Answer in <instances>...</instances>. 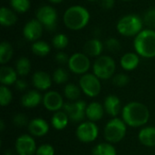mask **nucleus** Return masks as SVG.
I'll list each match as a JSON object with an SVG mask.
<instances>
[{
	"mask_svg": "<svg viewBox=\"0 0 155 155\" xmlns=\"http://www.w3.org/2000/svg\"><path fill=\"white\" fill-rule=\"evenodd\" d=\"M88 1H92L93 2V1H97V0H88Z\"/></svg>",
	"mask_w": 155,
	"mask_h": 155,
	"instance_id": "47",
	"label": "nucleus"
},
{
	"mask_svg": "<svg viewBox=\"0 0 155 155\" xmlns=\"http://www.w3.org/2000/svg\"><path fill=\"white\" fill-rule=\"evenodd\" d=\"M51 3H53V4H59V3H61V2H63L64 0H49Z\"/></svg>",
	"mask_w": 155,
	"mask_h": 155,
	"instance_id": "43",
	"label": "nucleus"
},
{
	"mask_svg": "<svg viewBox=\"0 0 155 155\" xmlns=\"http://www.w3.org/2000/svg\"><path fill=\"white\" fill-rule=\"evenodd\" d=\"M35 155H54V149L51 144H42L37 148Z\"/></svg>",
	"mask_w": 155,
	"mask_h": 155,
	"instance_id": "39",
	"label": "nucleus"
},
{
	"mask_svg": "<svg viewBox=\"0 0 155 155\" xmlns=\"http://www.w3.org/2000/svg\"><path fill=\"white\" fill-rule=\"evenodd\" d=\"M63 20L68 29L78 31L88 25L90 20V13L82 5H73L65 10Z\"/></svg>",
	"mask_w": 155,
	"mask_h": 155,
	"instance_id": "2",
	"label": "nucleus"
},
{
	"mask_svg": "<svg viewBox=\"0 0 155 155\" xmlns=\"http://www.w3.org/2000/svg\"><path fill=\"white\" fill-rule=\"evenodd\" d=\"M134 46L136 54L144 58L155 57V30H143L135 36Z\"/></svg>",
	"mask_w": 155,
	"mask_h": 155,
	"instance_id": "3",
	"label": "nucleus"
},
{
	"mask_svg": "<svg viewBox=\"0 0 155 155\" xmlns=\"http://www.w3.org/2000/svg\"><path fill=\"white\" fill-rule=\"evenodd\" d=\"M139 141L147 147L155 146V127L148 126L143 128L138 134Z\"/></svg>",
	"mask_w": 155,
	"mask_h": 155,
	"instance_id": "22",
	"label": "nucleus"
},
{
	"mask_svg": "<svg viewBox=\"0 0 155 155\" xmlns=\"http://www.w3.org/2000/svg\"><path fill=\"white\" fill-rule=\"evenodd\" d=\"M122 117L126 125L137 128L148 123L150 112L145 104L139 102H131L123 108Z\"/></svg>",
	"mask_w": 155,
	"mask_h": 155,
	"instance_id": "1",
	"label": "nucleus"
},
{
	"mask_svg": "<svg viewBox=\"0 0 155 155\" xmlns=\"http://www.w3.org/2000/svg\"><path fill=\"white\" fill-rule=\"evenodd\" d=\"M36 150L35 141L29 134H23L15 141V151L18 155H34Z\"/></svg>",
	"mask_w": 155,
	"mask_h": 155,
	"instance_id": "12",
	"label": "nucleus"
},
{
	"mask_svg": "<svg viewBox=\"0 0 155 155\" xmlns=\"http://www.w3.org/2000/svg\"><path fill=\"white\" fill-rule=\"evenodd\" d=\"M126 130V124L124 120L114 117L104 127V138L110 143H120L125 137Z\"/></svg>",
	"mask_w": 155,
	"mask_h": 155,
	"instance_id": "5",
	"label": "nucleus"
},
{
	"mask_svg": "<svg viewBox=\"0 0 155 155\" xmlns=\"http://www.w3.org/2000/svg\"><path fill=\"white\" fill-rule=\"evenodd\" d=\"M27 127L31 135L36 137L45 136L49 132V124L42 118H35L31 120Z\"/></svg>",
	"mask_w": 155,
	"mask_h": 155,
	"instance_id": "15",
	"label": "nucleus"
},
{
	"mask_svg": "<svg viewBox=\"0 0 155 155\" xmlns=\"http://www.w3.org/2000/svg\"><path fill=\"white\" fill-rule=\"evenodd\" d=\"M4 155H13V154H12V153H11L10 152H7V153H5Z\"/></svg>",
	"mask_w": 155,
	"mask_h": 155,
	"instance_id": "45",
	"label": "nucleus"
},
{
	"mask_svg": "<svg viewBox=\"0 0 155 155\" xmlns=\"http://www.w3.org/2000/svg\"><path fill=\"white\" fill-rule=\"evenodd\" d=\"M43 102V97L36 90H31L25 93L21 99V104L25 108H35Z\"/></svg>",
	"mask_w": 155,
	"mask_h": 155,
	"instance_id": "18",
	"label": "nucleus"
},
{
	"mask_svg": "<svg viewBox=\"0 0 155 155\" xmlns=\"http://www.w3.org/2000/svg\"><path fill=\"white\" fill-rule=\"evenodd\" d=\"M91 63L87 54L83 53H75L70 56L68 62L69 69L75 74H85L90 69Z\"/></svg>",
	"mask_w": 155,
	"mask_h": 155,
	"instance_id": "11",
	"label": "nucleus"
},
{
	"mask_svg": "<svg viewBox=\"0 0 155 155\" xmlns=\"http://www.w3.org/2000/svg\"><path fill=\"white\" fill-rule=\"evenodd\" d=\"M12 97H13L12 93L7 88V86L1 85V87H0V104H1V106H3V107L7 106L11 103Z\"/></svg>",
	"mask_w": 155,
	"mask_h": 155,
	"instance_id": "34",
	"label": "nucleus"
},
{
	"mask_svg": "<svg viewBox=\"0 0 155 155\" xmlns=\"http://www.w3.org/2000/svg\"><path fill=\"white\" fill-rule=\"evenodd\" d=\"M104 108L105 113L114 118L116 117L123 110L121 105V100L118 96L114 94H110L105 98L104 103Z\"/></svg>",
	"mask_w": 155,
	"mask_h": 155,
	"instance_id": "17",
	"label": "nucleus"
},
{
	"mask_svg": "<svg viewBox=\"0 0 155 155\" xmlns=\"http://www.w3.org/2000/svg\"><path fill=\"white\" fill-rule=\"evenodd\" d=\"M64 96L71 102L78 101L81 96V88L74 84H67L64 89Z\"/></svg>",
	"mask_w": 155,
	"mask_h": 155,
	"instance_id": "28",
	"label": "nucleus"
},
{
	"mask_svg": "<svg viewBox=\"0 0 155 155\" xmlns=\"http://www.w3.org/2000/svg\"><path fill=\"white\" fill-rule=\"evenodd\" d=\"M130 78L125 74H117L113 77V83L118 87H124L128 84Z\"/></svg>",
	"mask_w": 155,
	"mask_h": 155,
	"instance_id": "36",
	"label": "nucleus"
},
{
	"mask_svg": "<svg viewBox=\"0 0 155 155\" xmlns=\"http://www.w3.org/2000/svg\"><path fill=\"white\" fill-rule=\"evenodd\" d=\"M50 45L45 41H35L32 45V52L37 56H45L50 53Z\"/></svg>",
	"mask_w": 155,
	"mask_h": 155,
	"instance_id": "27",
	"label": "nucleus"
},
{
	"mask_svg": "<svg viewBox=\"0 0 155 155\" xmlns=\"http://www.w3.org/2000/svg\"><path fill=\"white\" fill-rule=\"evenodd\" d=\"M13 122H14V124L17 127H24V126L28 125L30 121H28V118H27V116L25 114H15L14 116Z\"/></svg>",
	"mask_w": 155,
	"mask_h": 155,
	"instance_id": "38",
	"label": "nucleus"
},
{
	"mask_svg": "<svg viewBox=\"0 0 155 155\" xmlns=\"http://www.w3.org/2000/svg\"><path fill=\"white\" fill-rule=\"evenodd\" d=\"M86 104L84 101L78 100L74 102H67L64 104L63 111L66 113L72 122L79 123L84 121L86 116Z\"/></svg>",
	"mask_w": 155,
	"mask_h": 155,
	"instance_id": "8",
	"label": "nucleus"
},
{
	"mask_svg": "<svg viewBox=\"0 0 155 155\" xmlns=\"http://www.w3.org/2000/svg\"><path fill=\"white\" fill-rule=\"evenodd\" d=\"M31 70V63L26 57H20L15 64V71L18 75L25 76Z\"/></svg>",
	"mask_w": 155,
	"mask_h": 155,
	"instance_id": "30",
	"label": "nucleus"
},
{
	"mask_svg": "<svg viewBox=\"0 0 155 155\" xmlns=\"http://www.w3.org/2000/svg\"><path fill=\"white\" fill-rule=\"evenodd\" d=\"M122 1H133V0H122Z\"/></svg>",
	"mask_w": 155,
	"mask_h": 155,
	"instance_id": "46",
	"label": "nucleus"
},
{
	"mask_svg": "<svg viewBox=\"0 0 155 155\" xmlns=\"http://www.w3.org/2000/svg\"><path fill=\"white\" fill-rule=\"evenodd\" d=\"M15 87L18 91H25L27 88V83L24 79H17L15 82Z\"/></svg>",
	"mask_w": 155,
	"mask_h": 155,
	"instance_id": "41",
	"label": "nucleus"
},
{
	"mask_svg": "<svg viewBox=\"0 0 155 155\" xmlns=\"http://www.w3.org/2000/svg\"><path fill=\"white\" fill-rule=\"evenodd\" d=\"M81 90L89 97H95L101 93L102 85L100 79L94 74H83L79 81Z\"/></svg>",
	"mask_w": 155,
	"mask_h": 155,
	"instance_id": "7",
	"label": "nucleus"
},
{
	"mask_svg": "<svg viewBox=\"0 0 155 155\" xmlns=\"http://www.w3.org/2000/svg\"><path fill=\"white\" fill-rule=\"evenodd\" d=\"M93 155H116V150L112 143H102L94 148Z\"/></svg>",
	"mask_w": 155,
	"mask_h": 155,
	"instance_id": "26",
	"label": "nucleus"
},
{
	"mask_svg": "<svg viewBox=\"0 0 155 155\" xmlns=\"http://www.w3.org/2000/svg\"><path fill=\"white\" fill-rule=\"evenodd\" d=\"M36 19L48 31H54L56 27L57 13L55 9L50 5L40 6L36 11Z\"/></svg>",
	"mask_w": 155,
	"mask_h": 155,
	"instance_id": "9",
	"label": "nucleus"
},
{
	"mask_svg": "<svg viewBox=\"0 0 155 155\" xmlns=\"http://www.w3.org/2000/svg\"><path fill=\"white\" fill-rule=\"evenodd\" d=\"M104 112V105L98 102H93L86 107V117L89 119V121L95 123L102 119Z\"/></svg>",
	"mask_w": 155,
	"mask_h": 155,
	"instance_id": "19",
	"label": "nucleus"
},
{
	"mask_svg": "<svg viewBox=\"0 0 155 155\" xmlns=\"http://www.w3.org/2000/svg\"><path fill=\"white\" fill-rule=\"evenodd\" d=\"M17 75L16 71L10 66L3 65L0 69V82L2 85L8 86L15 84L17 81Z\"/></svg>",
	"mask_w": 155,
	"mask_h": 155,
	"instance_id": "20",
	"label": "nucleus"
},
{
	"mask_svg": "<svg viewBox=\"0 0 155 155\" xmlns=\"http://www.w3.org/2000/svg\"><path fill=\"white\" fill-rule=\"evenodd\" d=\"M84 50V54L89 56L99 57L101 56V54L104 50V44L99 39L93 38L85 43Z\"/></svg>",
	"mask_w": 155,
	"mask_h": 155,
	"instance_id": "21",
	"label": "nucleus"
},
{
	"mask_svg": "<svg viewBox=\"0 0 155 155\" xmlns=\"http://www.w3.org/2000/svg\"><path fill=\"white\" fill-rule=\"evenodd\" d=\"M17 17L15 12L7 7H1L0 9V23L3 26H12L16 23Z\"/></svg>",
	"mask_w": 155,
	"mask_h": 155,
	"instance_id": "25",
	"label": "nucleus"
},
{
	"mask_svg": "<svg viewBox=\"0 0 155 155\" xmlns=\"http://www.w3.org/2000/svg\"><path fill=\"white\" fill-rule=\"evenodd\" d=\"M44 30V25L37 19H32L28 21L23 29V35L25 38L30 42L38 41L41 37Z\"/></svg>",
	"mask_w": 155,
	"mask_h": 155,
	"instance_id": "13",
	"label": "nucleus"
},
{
	"mask_svg": "<svg viewBox=\"0 0 155 155\" xmlns=\"http://www.w3.org/2000/svg\"><path fill=\"white\" fill-rule=\"evenodd\" d=\"M4 128H5L4 122H3V120H1V121H0V130H1V131H3V130H4Z\"/></svg>",
	"mask_w": 155,
	"mask_h": 155,
	"instance_id": "44",
	"label": "nucleus"
},
{
	"mask_svg": "<svg viewBox=\"0 0 155 155\" xmlns=\"http://www.w3.org/2000/svg\"><path fill=\"white\" fill-rule=\"evenodd\" d=\"M77 139L84 143H89L96 140L99 134V129L94 122H84L76 129Z\"/></svg>",
	"mask_w": 155,
	"mask_h": 155,
	"instance_id": "10",
	"label": "nucleus"
},
{
	"mask_svg": "<svg viewBox=\"0 0 155 155\" xmlns=\"http://www.w3.org/2000/svg\"><path fill=\"white\" fill-rule=\"evenodd\" d=\"M69 117L66 114V113L64 111H58L55 112L52 117V126L55 129V130H63L64 129L69 122Z\"/></svg>",
	"mask_w": 155,
	"mask_h": 155,
	"instance_id": "24",
	"label": "nucleus"
},
{
	"mask_svg": "<svg viewBox=\"0 0 155 155\" xmlns=\"http://www.w3.org/2000/svg\"><path fill=\"white\" fill-rule=\"evenodd\" d=\"M143 19L140 16L135 14H129L119 19L116 28L118 33L122 35L127 37L136 36L143 31Z\"/></svg>",
	"mask_w": 155,
	"mask_h": 155,
	"instance_id": "4",
	"label": "nucleus"
},
{
	"mask_svg": "<svg viewBox=\"0 0 155 155\" xmlns=\"http://www.w3.org/2000/svg\"><path fill=\"white\" fill-rule=\"evenodd\" d=\"M10 5L17 13H25L30 8L29 0H10Z\"/></svg>",
	"mask_w": 155,
	"mask_h": 155,
	"instance_id": "32",
	"label": "nucleus"
},
{
	"mask_svg": "<svg viewBox=\"0 0 155 155\" xmlns=\"http://www.w3.org/2000/svg\"><path fill=\"white\" fill-rule=\"evenodd\" d=\"M116 64L114 60L108 55L99 56L94 63L93 71L94 74L102 80H107L111 78L115 72Z\"/></svg>",
	"mask_w": 155,
	"mask_h": 155,
	"instance_id": "6",
	"label": "nucleus"
},
{
	"mask_svg": "<svg viewBox=\"0 0 155 155\" xmlns=\"http://www.w3.org/2000/svg\"><path fill=\"white\" fill-rule=\"evenodd\" d=\"M105 47L110 52H118L121 49V44L118 39L110 37L105 41Z\"/></svg>",
	"mask_w": 155,
	"mask_h": 155,
	"instance_id": "37",
	"label": "nucleus"
},
{
	"mask_svg": "<svg viewBox=\"0 0 155 155\" xmlns=\"http://www.w3.org/2000/svg\"><path fill=\"white\" fill-rule=\"evenodd\" d=\"M33 85L40 91H46L52 85V78L49 74L44 71L35 72L32 77Z\"/></svg>",
	"mask_w": 155,
	"mask_h": 155,
	"instance_id": "16",
	"label": "nucleus"
},
{
	"mask_svg": "<svg viewBox=\"0 0 155 155\" xmlns=\"http://www.w3.org/2000/svg\"><path fill=\"white\" fill-rule=\"evenodd\" d=\"M68 43H69V39L64 34H57L54 36L52 40V44L54 47L58 50L64 49L68 45Z\"/></svg>",
	"mask_w": 155,
	"mask_h": 155,
	"instance_id": "31",
	"label": "nucleus"
},
{
	"mask_svg": "<svg viewBox=\"0 0 155 155\" xmlns=\"http://www.w3.org/2000/svg\"><path fill=\"white\" fill-rule=\"evenodd\" d=\"M143 23L151 28H155V7L146 11L143 16Z\"/></svg>",
	"mask_w": 155,
	"mask_h": 155,
	"instance_id": "35",
	"label": "nucleus"
},
{
	"mask_svg": "<svg viewBox=\"0 0 155 155\" xmlns=\"http://www.w3.org/2000/svg\"><path fill=\"white\" fill-rule=\"evenodd\" d=\"M14 54L12 45L8 42H2L0 45V63L2 64L10 61Z\"/></svg>",
	"mask_w": 155,
	"mask_h": 155,
	"instance_id": "29",
	"label": "nucleus"
},
{
	"mask_svg": "<svg viewBox=\"0 0 155 155\" xmlns=\"http://www.w3.org/2000/svg\"><path fill=\"white\" fill-rule=\"evenodd\" d=\"M44 106L50 112H58L64 107V99L63 96L55 91L47 92L43 97Z\"/></svg>",
	"mask_w": 155,
	"mask_h": 155,
	"instance_id": "14",
	"label": "nucleus"
},
{
	"mask_svg": "<svg viewBox=\"0 0 155 155\" xmlns=\"http://www.w3.org/2000/svg\"><path fill=\"white\" fill-rule=\"evenodd\" d=\"M54 59H55V61L58 64H68L70 57L64 52H58L55 54Z\"/></svg>",
	"mask_w": 155,
	"mask_h": 155,
	"instance_id": "40",
	"label": "nucleus"
},
{
	"mask_svg": "<svg viewBox=\"0 0 155 155\" xmlns=\"http://www.w3.org/2000/svg\"><path fill=\"white\" fill-rule=\"evenodd\" d=\"M69 74L67 71L64 68H57L53 74V81L57 84H64L68 81Z\"/></svg>",
	"mask_w": 155,
	"mask_h": 155,
	"instance_id": "33",
	"label": "nucleus"
},
{
	"mask_svg": "<svg viewBox=\"0 0 155 155\" xmlns=\"http://www.w3.org/2000/svg\"><path fill=\"white\" fill-rule=\"evenodd\" d=\"M115 0H101V5L104 9H112L114 5Z\"/></svg>",
	"mask_w": 155,
	"mask_h": 155,
	"instance_id": "42",
	"label": "nucleus"
},
{
	"mask_svg": "<svg viewBox=\"0 0 155 155\" xmlns=\"http://www.w3.org/2000/svg\"><path fill=\"white\" fill-rule=\"evenodd\" d=\"M139 63H140L139 54L135 53H126L122 56L120 60L121 66L126 71L134 70L139 65Z\"/></svg>",
	"mask_w": 155,
	"mask_h": 155,
	"instance_id": "23",
	"label": "nucleus"
}]
</instances>
